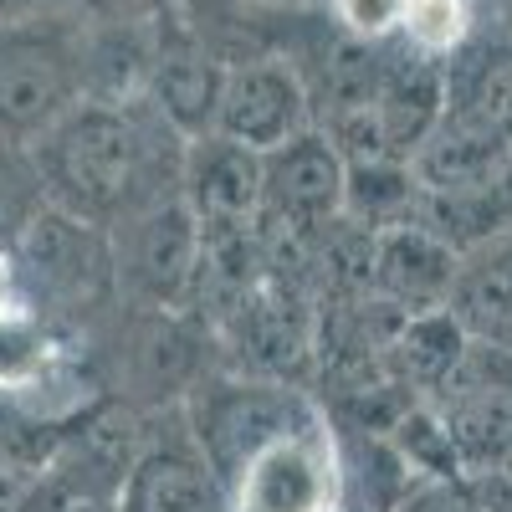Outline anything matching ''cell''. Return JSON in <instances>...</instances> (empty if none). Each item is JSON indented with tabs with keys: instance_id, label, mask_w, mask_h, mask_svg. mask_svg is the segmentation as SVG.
I'll return each instance as SVG.
<instances>
[{
	"instance_id": "6da1fadb",
	"label": "cell",
	"mask_w": 512,
	"mask_h": 512,
	"mask_svg": "<svg viewBox=\"0 0 512 512\" xmlns=\"http://www.w3.org/2000/svg\"><path fill=\"white\" fill-rule=\"evenodd\" d=\"M185 134L149 98L139 103H77L47 134L31 139V169L47 205L113 231L134 210L180 195Z\"/></svg>"
},
{
	"instance_id": "7a4b0ae2",
	"label": "cell",
	"mask_w": 512,
	"mask_h": 512,
	"mask_svg": "<svg viewBox=\"0 0 512 512\" xmlns=\"http://www.w3.org/2000/svg\"><path fill=\"white\" fill-rule=\"evenodd\" d=\"M11 297L41 313L62 333H82L93 313L118 308L113 282V246L108 231L67 216L57 205H41L6 246Z\"/></svg>"
},
{
	"instance_id": "3957f363",
	"label": "cell",
	"mask_w": 512,
	"mask_h": 512,
	"mask_svg": "<svg viewBox=\"0 0 512 512\" xmlns=\"http://www.w3.org/2000/svg\"><path fill=\"white\" fill-rule=\"evenodd\" d=\"M88 11L0 26V139L31 144L82 103Z\"/></svg>"
},
{
	"instance_id": "277c9868",
	"label": "cell",
	"mask_w": 512,
	"mask_h": 512,
	"mask_svg": "<svg viewBox=\"0 0 512 512\" xmlns=\"http://www.w3.org/2000/svg\"><path fill=\"white\" fill-rule=\"evenodd\" d=\"M221 492L231 512H344V466L328 410L256 446Z\"/></svg>"
},
{
	"instance_id": "5b68a950",
	"label": "cell",
	"mask_w": 512,
	"mask_h": 512,
	"mask_svg": "<svg viewBox=\"0 0 512 512\" xmlns=\"http://www.w3.org/2000/svg\"><path fill=\"white\" fill-rule=\"evenodd\" d=\"M118 308L128 313H185L200 272V226L180 195L134 210L108 231Z\"/></svg>"
},
{
	"instance_id": "8992f818",
	"label": "cell",
	"mask_w": 512,
	"mask_h": 512,
	"mask_svg": "<svg viewBox=\"0 0 512 512\" xmlns=\"http://www.w3.org/2000/svg\"><path fill=\"white\" fill-rule=\"evenodd\" d=\"M344 154L333 149L323 128L287 139L282 149L262 154V236H323L344 216Z\"/></svg>"
},
{
	"instance_id": "52a82bcc",
	"label": "cell",
	"mask_w": 512,
	"mask_h": 512,
	"mask_svg": "<svg viewBox=\"0 0 512 512\" xmlns=\"http://www.w3.org/2000/svg\"><path fill=\"white\" fill-rule=\"evenodd\" d=\"M313 128V98L308 82L287 57L267 52L226 67V88H221V108H216V128L231 144H246L251 154H272L287 139L308 134Z\"/></svg>"
},
{
	"instance_id": "ba28073f",
	"label": "cell",
	"mask_w": 512,
	"mask_h": 512,
	"mask_svg": "<svg viewBox=\"0 0 512 512\" xmlns=\"http://www.w3.org/2000/svg\"><path fill=\"white\" fill-rule=\"evenodd\" d=\"M159 425L149 420L144 451L128 472L118 492V512H231L216 472L205 466L185 405H169V431H164V410H154Z\"/></svg>"
},
{
	"instance_id": "9c48e42d",
	"label": "cell",
	"mask_w": 512,
	"mask_h": 512,
	"mask_svg": "<svg viewBox=\"0 0 512 512\" xmlns=\"http://www.w3.org/2000/svg\"><path fill=\"white\" fill-rule=\"evenodd\" d=\"M180 200L190 205L200 241L256 231V216H262V154H251L246 144H231L221 134L190 139L180 169Z\"/></svg>"
},
{
	"instance_id": "30bf717a",
	"label": "cell",
	"mask_w": 512,
	"mask_h": 512,
	"mask_svg": "<svg viewBox=\"0 0 512 512\" xmlns=\"http://www.w3.org/2000/svg\"><path fill=\"white\" fill-rule=\"evenodd\" d=\"M456 272H461V251L420 221H405V226H390L374 236L369 292L405 318L446 308Z\"/></svg>"
},
{
	"instance_id": "8fae6325",
	"label": "cell",
	"mask_w": 512,
	"mask_h": 512,
	"mask_svg": "<svg viewBox=\"0 0 512 512\" xmlns=\"http://www.w3.org/2000/svg\"><path fill=\"white\" fill-rule=\"evenodd\" d=\"M226 88V62L205 52L195 36L180 31V21L159 11L154 16V77H149V103L180 128L185 139H200L216 128Z\"/></svg>"
},
{
	"instance_id": "7c38bea8",
	"label": "cell",
	"mask_w": 512,
	"mask_h": 512,
	"mask_svg": "<svg viewBox=\"0 0 512 512\" xmlns=\"http://www.w3.org/2000/svg\"><path fill=\"white\" fill-rule=\"evenodd\" d=\"M410 169H415L420 190L436 200L482 195L502 185V175L512 169V139L492 134L482 123H466V118H441L436 134L415 149Z\"/></svg>"
},
{
	"instance_id": "4fadbf2b",
	"label": "cell",
	"mask_w": 512,
	"mask_h": 512,
	"mask_svg": "<svg viewBox=\"0 0 512 512\" xmlns=\"http://www.w3.org/2000/svg\"><path fill=\"white\" fill-rule=\"evenodd\" d=\"M466 333L512 349V231L461 251V272L446 303Z\"/></svg>"
},
{
	"instance_id": "5bb4252c",
	"label": "cell",
	"mask_w": 512,
	"mask_h": 512,
	"mask_svg": "<svg viewBox=\"0 0 512 512\" xmlns=\"http://www.w3.org/2000/svg\"><path fill=\"white\" fill-rule=\"evenodd\" d=\"M446 118L482 123L512 139V36L461 47L446 62Z\"/></svg>"
},
{
	"instance_id": "9a60e30c",
	"label": "cell",
	"mask_w": 512,
	"mask_h": 512,
	"mask_svg": "<svg viewBox=\"0 0 512 512\" xmlns=\"http://www.w3.org/2000/svg\"><path fill=\"white\" fill-rule=\"evenodd\" d=\"M344 221L379 236L390 226L420 221V180L410 159H344Z\"/></svg>"
},
{
	"instance_id": "2e32d148",
	"label": "cell",
	"mask_w": 512,
	"mask_h": 512,
	"mask_svg": "<svg viewBox=\"0 0 512 512\" xmlns=\"http://www.w3.org/2000/svg\"><path fill=\"white\" fill-rule=\"evenodd\" d=\"M466 338H472V333L461 328V318L451 308L415 313V318L400 323V333H395V344L384 349V359H390V374L405 384L415 400H431L446 384V374L456 369Z\"/></svg>"
},
{
	"instance_id": "e0dca14e",
	"label": "cell",
	"mask_w": 512,
	"mask_h": 512,
	"mask_svg": "<svg viewBox=\"0 0 512 512\" xmlns=\"http://www.w3.org/2000/svg\"><path fill=\"white\" fill-rule=\"evenodd\" d=\"M451 446L461 456V477H502L512 472V395L492 400H446L436 405Z\"/></svg>"
},
{
	"instance_id": "ac0fdd59",
	"label": "cell",
	"mask_w": 512,
	"mask_h": 512,
	"mask_svg": "<svg viewBox=\"0 0 512 512\" xmlns=\"http://www.w3.org/2000/svg\"><path fill=\"white\" fill-rule=\"evenodd\" d=\"M472 0H405V16H400V47L415 57H431V62H451L461 47H472Z\"/></svg>"
},
{
	"instance_id": "d6986e66",
	"label": "cell",
	"mask_w": 512,
	"mask_h": 512,
	"mask_svg": "<svg viewBox=\"0 0 512 512\" xmlns=\"http://www.w3.org/2000/svg\"><path fill=\"white\" fill-rule=\"evenodd\" d=\"M395 451L410 461V472L420 482H461V456L451 446V431H446V420L431 400H415L400 420H395V431H390Z\"/></svg>"
},
{
	"instance_id": "ffe728a7",
	"label": "cell",
	"mask_w": 512,
	"mask_h": 512,
	"mask_svg": "<svg viewBox=\"0 0 512 512\" xmlns=\"http://www.w3.org/2000/svg\"><path fill=\"white\" fill-rule=\"evenodd\" d=\"M400 16H405V0H328V21L354 41H369V47L395 41Z\"/></svg>"
},
{
	"instance_id": "44dd1931",
	"label": "cell",
	"mask_w": 512,
	"mask_h": 512,
	"mask_svg": "<svg viewBox=\"0 0 512 512\" xmlns=\"http://www.w3.org/2000/svg\"><path fill=\"white\" fill-rule=\"evenodd\" d=\"M395 512H487L466 482H420Z\"/></svg>"
},
{
	"instance_id": "7402d4cb",
	"label": "cell",
	"mask_w": 512,
	"mask_h": 512,
	"mask_svg": "<svg viewBox=\"0 0 512 512\" xmlns=\"http://www.w3.org/2000/svg\"><path fill=\"white\" fill-rule=\"evenodd\" d=\"M67 11H82V0H0V26L41 21V16H67Z\"/></svg>"
},
{
	"instance_id": "603a6c76",
	"label": "cell",
	"mask_w": 512,
	"mask_h": 512,
	"mask_svg": "<svg viewBox=\"0 0 512 512\" xmlns=\"http://www.w3.org/2000/svg\"><path fill=\"white\" fill-rule=\"evenodd\" d=\"M36 472H21V466H0V512H16L26 487H31Z\"/></svg>"
},
{
	"instance_id": "cb8c5ba5",
	"label": "cell",
	"mask_w": 512,
	"mask_h": 512,
	"mask_svg": "<svg viewBox=\"0 0 512 512\" xmlns=\"http://www.w3.org/2000/svg\"><path fill=\"white\" fill-rule=\"evenodd\" d=\"M72 512H118V502H77Z\"/></svg>"
},
{
	"instance_id": "d4e9b609",
	"label": "cell",
	"mask_w": 512,
	"mask_h": 512,
	"mask_svg": "<svg viewBox=\"0 0 512 512\" xmlns=\"http://www.w3.org/2000/svg\"><path fill=\"white\" fill-rule=\"evenodd\" d=\"M241 6H287V0H241Z\"/></svg>"
}]
</instances>
